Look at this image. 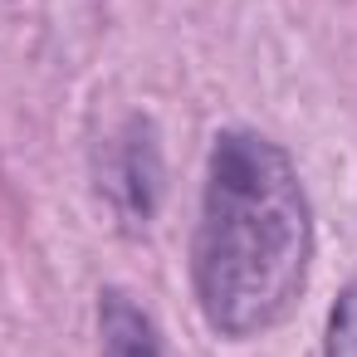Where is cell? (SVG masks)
<instances>
[{"label": "cell", "instance_id": "6da1fadb", "mask_svg": "<svg viewBox=\"0 0 357 357\" xmlns=\"http://www.w3.org/2000/svg\"><path fill=\"white\" fill-rule=\"evenodd\" d=\"M313 245L318 230L294 157L259 128H220L191 235V294L211 333L230 342L269 333L298 303Z\"/></svg>", "mask_w": 357, "mask_h": 357}, {"label": "cell", "instance_id": "7a4b0ae2", "mask_svg": "<svg viewBox=\"0 0 357 357\" xmlns=\"http://www.w3.org/2000/svg\"><path fill=\"white\" fill-rule=\"evenodd\" d=\"M103 181H108L113 206L128 220H152L157 215V201L167 191V162H162V147H157V132H152L147 113H132L123 123V132L113 137Z\"/></svg>", "mask_w": 357, "mask_h": 357}, {"label": "cell", "instance_id": "3957f363", "mask_svg": "<svg viewBox=\"0 0 357 357\" xmlns=\"http://www.w3.org/2000/svg\"><path fill=\"white\" fill-rule=\"evenodd\" d=\"M98 333H103V347L118 352V357H157L162 352V337H157L152 318L123 289L98 294Z\"/></svg>", "mask_w": 357, "mask_h": 357}, {"label": "cell", "instance_id": "277c9868", "mask_svg": "<svg viewBox=\"0 0 357 357\" xmlns=\"http://www.w3.org/2000/svg\"><path fill=\"white\" fill-rule=\"evenodd\" d=\"M323 352L328 357H357V274L342 284V294H337V303L328 313Z\"/></svg>", "mask_w": 357, "mask_h": 357}]
</instances>
